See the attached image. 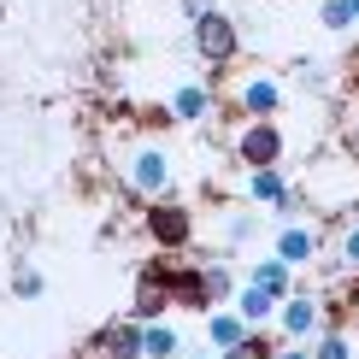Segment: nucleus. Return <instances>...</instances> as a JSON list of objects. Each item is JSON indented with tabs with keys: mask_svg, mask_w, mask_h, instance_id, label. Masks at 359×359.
<instances>
[{
	"mask_svg": "<svg viewBox=\"0 0 359 359\" xmlns=\"http://www.w3.org/2000/svg\"><path fill=\"white\" fill-rule=\"evenodd\" d=\"M318 18H324V29H353L348 0H324V6H318Z\"/></svg>",
	"mask_w": 359,
	"mask_h": 359,
	"instance_id": "23",
	"label": "nucleus"
},
{
	"mask_svg": "<svg viewBox=\"0 0 359 359\" xmlns=\"http://www.w3.org/2000/svg\"><path fill=\"white\" fill-rule=\"evenodd\" d=\"M95 359H142V324L136 318H112L95 336Z\"/></svg>",
	"mask_w": 359,
	"mask_h": 359,
	"instance_id": "10",
	"label": "nucleus"
},
{
	"mask_svg": "<svg viewBox=\"0 0 359 359\" xmlns=\"http://www.w3.org/2000/svg\"><path fill=\"white\" fill-rule=\"evenodd\" d=\"M277 330H283V341H312V336L324 330V294L289 289L277 301Z\"/></svg>",
	"mask_w": 359,
	"mask_h": 359,
	"instance_id": "4",
	"label": "nucleus"
},
{
	"mask_svg": "<svg viewBox=\"0 0 359 359\" xmlns=\"http://www.w3.org/2000/svg\"><path fill=\"white\" fill-rule=\"evenodd\" d=\"M283 130H277V118H248L242 130H236V159H242L248 171H259V165H283Z\"/></svg>",
	"mask_w": 359,
	"mask_h": 359,
	"instance_id": "5",
	"label": "nucleus"
},
{
	"mask_svg": "<svg viewBox=\"0 0 359 359\" xmlns=\"http://www.w3.org/2000/svg\"><path fill=\"white\" fill-rule=\"evenodd\" d=\"M201 277H206V294H212V306H230V294H236V271L224 259L212 265H201Z\"/></svg>",
	"mask_w": 359,
	"mask_h": 359,
	"instance_id": "18",
	"label": "nucleus"
},
{
	"mask_svg": "<svg viewBox=\"0 0 359 359\" xmlns=\"http://www.w3.org/2000/svg\"><path fill=\"white\" fill-rule=\"evenodd\" d=\"M301 88H330V71L318 59H301Z\"/></svg>",
	"mask_w": 359,
	"mask_h": 359,
	"instance_id": "24",
	"label": "nucleus"
},
{
	"mask_svg": "<svg viewBox=\"0 0 359 359\" xmlns=\"http://www.w3.org/2000/svg\"><path fill=\"white\" fill-rule=\"evenodd\" d=\"M253 236H259V212H230V218H224V242H230V248L253 242Z\"/></svg>",
	"mask_w": 359,
	"mask_h": 359,
	"instance_id": "20",
	"label": "nucleus"
},
{
	"mask_svg": "<svg viewBox=\"0 0 359 359\" xmlns=\"http://www.w3.org/2000/svg\"><path fill=\"white\" fill-rule=\"evenodd\" d=\"M189 41H194V53H201V65H236V53H242V29H236L230 12H201V18H189Z\"/></svg>",
	"mask_w": 359,
	"mask_h": 359,
	"instance_id": "1",
	"label": "nucleus"
},
{
	"mask_svg": "<svg viewBox=\"0 0 359 359\" xmlns=\"http://www.w3.org/2000/svg\"><path fill=\"white\" fill-rule=\"evenodd\" d=\"M218 112V95L206 83H194V77H183L171 88V118H183V124H206V118Z\"/></svg>",
	"mask_w": 359,
	"mask_h": 359,
	"instance_id": "9",
	"label": "nucleus"
},
{
	"mask_svg": "<svg viewBox=\"0 0 359 359\" xmlns=\"http://www.w3.org/2000/svg\"><path fill=\"white\" fill-rule=\"evenodd\" d=\"M41 289H48V283H41L36 265H18V271H12V294H18V301H36Z\"/></svg>",
	"mask_w": 359,
	"mask_h": 359,
	"instance_id": "21",
	"label": "nucleus"
},
{
	"mask_svg": "<svg viewBox=\"0 0 359 359\" xmlns=\"http://www.w3.org/2000/svg\"><path fill=\"white\" fill-rule=\"evenodd\" d=\"M218 0H183V18H201V12H212Z\"/></svg>",
	"mask_w": 359,
	"mask_h": 359,
	"instance_id": "26",
	"label": "nucleus"
},
{
	"mask_svg": "<svg viewBox=\"0 0 359 359\" xmlns=\"http://www.w3.org/2000/svg\"><path fill=\"white\" fill-rule=\"evenodd\" d=\"M248 283H259L265 294H277V301H283V294L294 289V265H283L277 253H265V259H253V265H248Z\"/></svg>",
	"mask_w": 359,
	"mask_h": 359,
	"instance_id": "15",
	"label": "nucleus"
},
{
	"mask_svg": "<svg viewBox=\"0 0 359 359\" xmlns=\"http://www.w3.org/2000/svg\"><path fill=\"white\" fill-rule=\"evenodd\" d=\"M230 306L242 312V318L253 324V330H259V324H271V318H277V294H265L259 283H248V277L236 283V294H230Z\"/></svg>",
	"mask_w": 359,
	"mask_h": 359,
	"instance_id": "14",
	"label": "nucleus"
},
{
	"mask_svg": "<svg viewBox=\"0 0 359 359\" xmlns=\"http://www.w3.org/2000/svg\"><path fill=\"white\" fill-rule=\"evenodd\" d=\"M271 353H277V341H271V336H259V330H248L242 341H236V348H224L218 359H271Z\"/></svg>",
	"mask_w": 359,
	"mask_h": 359,
	"instance_id": "19",
	"label": "nucleus"
},
{
	"mask_svg": "<svg viewBox=\"0 0 359 359\" xmlns=\"http://www.w3.org/2000/svg\"><path fill=\"white\" fill-rule=\"evenodd\" d=\"M165 306H171V265H165V259H147L142 277H136L130 318H136V324H154V318H165Z\"/></svg>",
	"mask_w": 359,
	"mask_h": 359,
	"instance_id": "6",
	"label": "nucleus"
},
{
	"mask_svg": "<svg viewBox=\"0 0 359 359\" xmlns=\"http://www.w3.org/2000/svg\"><path fill=\"white\" fill-rule=\"evenodd\" d=\"M171 306L212 312V294H206V277H201V265H171Z\"/></svg>",
	"mask_w": 359,
	"mask_h": 359,
	"instance_id": "12",
	"label": "nucleus"
},
{
	"mask_svg": "<svg viewBox=\"0 0 359 359\" xmlns=\"http://www.w3.org/2000/svg\"><path fill=\"white\" fill-rule=\"evenodd\" d=\"M336 253H341V271H353L359 277V218L341 230V242H336Z\"/></svg>",
	"mask_w": 359,
	"mask_h": 359,
	"instance_id": "22",
	"label": "nucleus"
},
{
	"mask_svg": "<svg viewBox=\"0 0 359 359\" xmlns=\"http://www.w3.org/2000/svg\"><path fill=\"white\" fill-rule=\"evenodd\" d=\"M306 348H312V359H359V341L348 330H318Z\"/></svg>",
	"mask_w": 359,
	"mask_h": 359,
	"instance_id": "17",
	"label": "nucleus"
},
{
	"mask_svg": "<svg viewBox=\"0 0 359 359\" xmlns=\"http://www.w3.org/2000/svg\"><path fill=\"white\" fill-rule=\"evenodd\" d=\"M171 177H177V171H171V154H165V147H154V142H142L136 154L124 159V183L136 189L142 201H165V194H171Z\"/></svg>",
	"mask_w": 359,
	"mask_h": 359,
	"instance_id": "3",
	"label": "nucleus"
},
{
	"mask_svg": "<svg viewBox=\"0 0 359 359\" xmlns=\"http://www.w3.org/2000/svg\"><path fill=\"white\" fill-rule=\"evenodd\" d=\"M236 100H242L248 118H277V112H283V83H277V77H248Z\"/></svg>",
	"mask_w": 359,
	"mask_h": 359,
	"instance_id": "13",
	"label": "nucleus"
},
{
	"mask_svg": "<svg viewBox=\"0 0 359 359\" xmlns=\"http://www.w3.org/2000/svg\"><path fill=\"white\" fill-rule=\"evenodd\" d=\"M318 248H324V236H318V224H306V218H283L277 236H271V253L283 265H294V271L318 259Z\"/></svg>",
	"mask_w": 359,
	"mask_h": 359,
	"instance_id": "8",
	"label": "nucleus"
},
{
	"mask_svg": "<svg viewBox=\"0 0 359 359\" xmlns=\"http://www.w3.org/2000/svg\"><path fill=\"white\" fill-rule=\"evenodd\" d=\"M183 359H218V353H212V348H201V353H183Z\"/></svg>",
	"mask_w": 359,
	"mask_h": 359,
	"instance_id": "27",
	"label": "nucleus"
},
{
	"mask_svg": "<svg viewBox=\"0 0 359 359\" xmlns=\"http://www.w3.org/2000/svg\"><path fill=\"white\" fill-rule=\"evenodd\" d=\"M248 201H253V206H271L277 218H301V194H294V183L283 177V165L248 171Z\"/></svg>",
	"mask_w": 359,
	"mask_h": 359,
	"instance_id": "7",
	"label": "nucleus"
},
{
	"mask_svg": "<svg viewBox=\"0 0 359 359\" xmlns=\"http://www.w3.org/2000/svg\"><path fill=\"white\" fill-rule=\"evenodd\" d=\"M348 12H353V24H359V0H348Z\"/></svg>",
	"mask_w": 359,
	"mask_h": 359,
	"instance_id": "28",
	"label": "nucleus"
},
{
	"mask_svg": "<svg viewBox=\"0 0 359 359\" xmlns=\"http://www.w3.org/2000/svg\"><path fill=\"white\" fill-rule=\"evenodd\" d=\"M201 318H206V348H212V353L236 348V341H242V336L253 330V324H248L236 306H212V312H201Z\"/></svg>",
	"mask_w": 359,
	"mask_h": 359,
	"instance_id": "11",
	"label": "nucleus"
},
{
	"mask_svg": "<svg viewBox=\"0 0 359 359\" xmlns=\"http://www.w3.org/2000/svg\"><path fill=\"white\" fill-rule=\"evenodd\" d=\"M271 359H312V348H306V341H283Z\"/></svg>",
	"mask_w": 359,
	"mask_h": 359,
	"instance_id": "25",
	"label": "nucleus"
},
{
	"mask_svg": "<svg viewBox=\"0 0 359 359\" xmlns=\"http://www.w3.org/2000/svg\"><path fill=\"white\" fill-rule=\"evenodd\" d=\"M142 359H183V336H177V324H165V318L142 324Z\"/></svg>",
	"mask_w": 359,
	"mask_h": 359,
	"instance_id": "16",
	"label": "nucleus"
},
{
	"mask_svg": "<svg viewBox=\"0 0 359 359\" xmlns=\"http://www.w3.org/2000/svg\"><path fill=\"white\" fill-rule=\"evenodd\" d=\"M142 230H147V242H154L159 253H183L194 242V212L183 201H154L142 212Z\"/></svg>",
	"mask_w": 359,
	"mask_h": 359,
	"instance_id": "2",
	"label": "nucleus"
}]
</instances>
